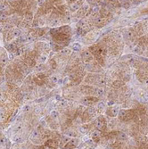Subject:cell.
Here are the masks:
<instances>
[{
  "mask_svg": "<svg viewBox=\"0 0 148 149\" xmlns=\"http://www.w3.org/2000/svg\"><path fill=\"white\" fill-rule=\"evenodd\" d=\"M106 126V123H105V120L103 117H100L99 119L97 120L96 121V127L98 129H100L101 131H104Z\"/></svg>",
  "mask_w": 148,
  "mask_h": 149,
  "instance_id": "1",
  "label": "cell"
},
{
  "mask_svg": "<svg viewBox=\"0 0 148 149\" xmlns=\"http://www.w3.org/2000/svg\"><path fill=\"white\" fill-rule=\"evenodd\" d=\"M76 146V144L74 142V140H71L68 143L65 144V146H64V149H72Z\"/></svg>",
  "mask_w": 148,
  "mask_h": 149,
  "instance_id": "2",
  "label": "cell"
}]
</instances>
